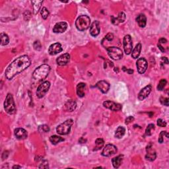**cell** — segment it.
Returning <instances> with one entry per match:
<instances>
[{
    "instance_id": "6da1fadb",
    "label": "cell",
    "mask_w": 169,
    "mask_h": 169,
    "mask_svg": "<svg viewBox=\"0 0 169 169\" xmlns=\"http://www.w3.org/2000/svg\"><path fill=\"white\" fill-rule=\"evenodd\" d=\"M31 61L29 57L23 55L19 57L9 65L5 72L7 79L11 80L15 76L25 71L30 66Z\"/></svg>"
},
{
    "instance_id": "7a4b0ae2",
    "label": "cell",
    "mask_w": 169,
    "mask_h": 169,
    "mask_svg": "<svg viewBox=\"0 0 169 169\" xmlns=\"http://www.w3.org/2000/svg\"><path fill=\"white\" fill-rule=\"evenodd\" d=\"M50 67L47 64L41 65L38 67L33 74V77L35 80L41 81L45 79L48 76L49 73L50 71Z\"/></svg>"
},
{
    "instance_id": "3957f363",
    "label": "cell",
    "mask_w": 169,
    "mask_h": 169,
    "mask_svg": "<svg viewBox=\"0 0 169 169\" xmlns=\"http://www.w3.org/2000/svg\"><path fill=\"white\" fill-rule=\"evenodd\" d=\"M75 26L80 31L86 30L91 26V19L87 15H81L77 18L75 21Z\"/></svg>"
},
{
    "instance_id": "277c9868",
    "label": "cell",
    "mask_w": 169,
    "mask_h": 169,
    "mask_svg": "<svg viewBox=\"0 0 169 169\" xmlns=\"http://www.w3.org/2000/svg\"><path fill=\"white\" fill-rule=\"evenodd\" d=\"M4 109L9 114H14L16 112V106L13 97L11 93H8L4 102Z\"/></svg>"
},
{
    "instance_id": "5b68a950",
    "label": "cell",
    "mask_w": 169,
    "mask_h": 169,
    "mask_svg": "<svg viewBox=\"0 0 169 169\" xmlns=\"http://www.w3.org/2000/svg\"><path fill=\"white\" fill-rule=\"evenodd\" d=\"M73 124H74V121H73L72 119L67 120L64 123L61 124L57 127V133L59 135H62V136L68 134L70 132V130H71V128Z\"/></svg>"
},
{
    "instance_id": "8992f818",
    "label": "cell",
    "mask_w": 169,
    "mask_h": 169,
    "mask_svg": "<svg viewBox=\"0 0 169 169\" xmlns=\"http://www.w3.org/2000/svg\"><path fill=\"white\" fill-rule=\"evenodd\" d=\"M109 57L114 60H120L123 57V52L120 48L115 46L106 48Z\"/></svg>"
},
{
    "instance_id": "52a82bcc",
    "label": "cell",
    "mask_w": 169,
    "mask_h": 169,
    "mask_svg": "<svg viewBox=\"0 0 169 169\" xmlns=\"http://www.w3.org/2000/svg\"><path fill=\"white\" fill-rule=\"evenodd\" d=\"M50 87V83L49 81H45L39 85L37 91H36V96L39 98H42L45 97L46 93H48Z\"/></svg>"
},
{
    "instance_id": "ba28073f",
    "label": "cell",
    "mask_w": 169,
    "mask_h": 169,
    "mask_svg": "<svg viewBox=\"0 0 169 169\" xmlns=\"http://www.w3.org/2000/svg\"><path fill=\"white\" fill-rule=\"evenodd\" d=\"M123 45L124 52L127 55H129V54L132 53V48H133V44H132V39L130 35H127L124 36Z\"/></svg>"
},
{
    "instance_id": "9c48e42d",
    "label": "cell",
    "mask_w": 169,
    "mask_h": 169,
    "mask_svg": "<svg viewBox=\"0 0 169 169\" xmlns=\"http://www.w3.org/2000/svg\"><path fill=\"white\" fill-rule=\"evenodd\" d=\"M118 151L117 147L112 144L106 145L103 149L102 152V155L104 157H110V156L115 155Z\"/></svg>"
},
{
    "instance_id": "30bf717a",
    "label": "cell",
    "mask_w": 169,
    "mask_h": 169,
    "mask_svg": "<svg viewBox=\"0 0 169 169\" xmlns=\"http://www.w3.org/2000/svg\"><path fill=\"white\" fill-rule=\"evenodd\" d=\"M147 62L144 58H139L136 62L137 71L139 74H144L147 69Z\"/></svg>"
},
{
    "instance_id": "8fae6325",
    "label": "cell",
    "mask_w": 169,
    "mask_h": 169,
    "mask_svg": "<svg viewBox=\"0 0 169 169\" xmlns=\"http://www.w3.org/2000/svg\"><path fill=\"white\" fill-rule=\"evenodd\" d=\"M104 107L108 108L112 111H120L122 110V105L118 103H116L113 101L106 100L103 103Z\"/></svg>"
},
{
    "instance_id": "7c38bea8",
    "label": "cell",
    "mask_w": 169,
    "mask_h": 169,
    "mask_svg": "<svg viewBox=\"0 0 169 169\" xmlns=\"http://www.w3.org/2000/svg\"><path fill=\"white\" fill-rule=\"evenodd\" d=\"M62 50H63V48H62L61 44L56 42L50 45L48 48V53L51 56H54L62 52Z\"/></svg>"
},
{
    "instance_id": "4fadbf2b",
    "label": "cell",
    "mask_w": 169,
    "mask_h": 169,
    "mask_svg": "<svg viewBox=\"0 0 169 169\" xmlns=\"http://www.w3.org/2000/svg\"><path fill=\"white\" fill-rule=\"evenodd\" d=\"M152 86L151 85H148L146 87H145L144 89H142L138 95V99L139 100H144L145 98L148 97V96L151 92Z\"/></svg>"
},
{
    "instance_id": "5bb4252c",
    "label": "cell",
    "mask_w": 169,
    "mask_h": 169,
    "mask_svg": "<svg viewBox=\"0 0 169 169\" xmlns=\"http://www.w3.org/2000/svg\"><path fill=\"white\" fill-rule=\"evenodd\" d=\"M147 154L145 155L146 160L149 161H154L157 158V154L154 150L152 149V144H150L146 147Z\"/></svg>"
},
{
    "instance_id": "9a60e30c",
    "label": "cell",
    "mask_w": 169,
    "mask_h": 169,
    "mask_svg": "<svg viewBox=\"0 0 169 169\" xmlns=\"http://www.w3.org/2000/svg\"><path fill=\"white\" fill-rule=\"evenodd\" d=\"M100 23L98 21L92 23V25L90 26V34L93 36H97L100 34Z\"/></svg>"
},
{
    "instance_id": "2e32d148",
    "label": "cell",
    "mask_w": 169,
    "mask_h": 169,
    "mask_svg": "<svg viewBox=\"0 0 169 169\" xmlns=\"http://www.w3.org/2000/svg\"><path fill=\"white\" fill-rule=\"evenodd\" d=\"M67 24L66 22H59L56 23L53 28L54 33H63L67 30Z\"/></svg>"
},
{
    "instance_id": "e0dca14e",
    "label": "cell",
    "mask_w": 169,
    "mask_h": 169,
    "mask_svg": "<svg viewBox=\"0 0 169 169\" xmlns=\"http://www.w3.org/2000/svg\"><path fill=\"white\" fill-rule=\"evenodd\" d=\"M126 14H125L124 12H120V13H119L118 15L116 17L114 16H111L110 19H111V22L113 25H118L120 24V23H124L125 21V20H126Z\"/></svg>"
},
{
    "instance_id": "ac0fdd59",
    "label": "cell",
    "mask_w": 169,
    "mask_h": 169,
    "mask_svg": "<svg viewBox=\"0 0 169 169\" xmlns=\"http://www.w3.org/2000/svg\"><path fill=\"white\" fill-rule=\"evenodd\" d=\"M96 87H97L98 89H99L101 92L103 93H108V91L110 89V84L108 82H106V81H98L97 85H96Z\"/></svg>"
},
{
    "instance_id": "d6986e66",
    "label": "cell",
    "mask_w": 169,
    "mask_h": 169,
    "mask_svg": "<svg viewBox=\"0 0 169 169\" xmlns=\"http://www.w3.org/2000/svg\"><path fill=\"white\" fill-rule=\"evenodd\" d=\"M70 59V56L69 54L66 53L64 54H62L60 56H59L56 59V62L59 66H66L67 64H68Z\"/></svg>"
},
{
    "instance_id": "ffe728a7",
    "label": "cell",
    "mask_w": 169,
    "mask_h": 169,
    "mask_svg": "<svg viewBox=\"0 0 169 169\" xmlns=\"http://www.w3.org/2000/svg\"><path fill=\"white\" fill-rule=\"evenodd\" d=\"M14 134L18 139H25L28 136L27 132L23 128H17L15 129Z\"/></svg>"
},
{
    "instance_id": "44dd1931",
    "label": "cell",
    "mask_w": 169,
    "mask_h": 169,
    "mask_svg": "<svg viewBox=\"0 0 169 169\" xmlns=\"http://www.w3.org/2000/svg\"><path fill=\"white\" fill-rule=\"evenodd\" d=\"M85 90H86V84L84 83H79L77 86V95L79 97H85Z\"/></svg>"
},
{
    "instance_id": "7402d4cb",
    "label": "cell",
    "mask_w": 169,
    "mask_h": 169,
    "mask_svg": "<svg viewBox=\"0 0 169 169\" xmlns=\"http://www.w3.org/2000/svg\"><path fill=\"white\" fill-rule=\"evenodd\" d=\"M136 21L138 24L139 27L141 28H144L147 24V18L144 14H139L136 18Z\"/></svg>"
},
{
    "instance_id": "603a6c76",
    "label": "cell",
    "mask_w": 169,
    "mask_h": 169,
    "mask_svg": "<svg viewBox=\"0 0 169 169\" xmlns=\"http://www.w3.org/2000/svg\"><path fill=\"white\" fill-rule=\"evenodd\" d=\"M76 107H77L76 103L72 100H69L66 103L64 108L67 112H73L75 110Z\"/></svg>"
},
{
    "instance_id": "cb8c5ba5",
    "label": "cell",
    "mask_w": 169,
    "mask_h": 169,
    "mask_svg": "<svg viewBox=\"0 0 169 169\" xmlns=\"http://www.w3.org/2000/svg\"><path fill=\"white\" fill-rule=\"evenodd\" d=\"M123 157L124 155H120L112 159V165L114 168H118L120 166L122 161H123Z\"/></svg>"
},
{
    "instance_id": "d4e9b609",
    "label": "cell",
    "mask_w": 169,
    "mask_h": 169,
    "mask_svg": "<svg viewBox=\"0 0 169 169\" xmlns=\"http://www.w3.org/2000/svg\"><path fill=\"white\" fill-rule=\"evenodd\" d=\"M141 43H138L136 45V47L134 48V49L132 51V57L134 59H137L139 58V56L140 55V53H141Z\"/></svg>"
},
{
    "instance_id": "484cf974",
    "label": "cell",
    "mask_w": 169,
    "mask_h": 169,
    "mask_svg": "<svg viewBox=\"0 0 169 169\" xmlns=\"http://www.w3.org/2000/svg\"><path fill=\"white\" fill-rule=\"evenodd\" d=\"M31 3L33 4V13L36 15L40 11L41 8V6L43 3V1H32Z\"/></svg>"
},
{
    "instance_id": "4316f807",
    "label": "cell",
    "mask_w": 169,
    "mask_h": 169,
    "mask_svg": "<svg viewBox=\"0 0 169 169\" xmlns=\"http://www.w3.org/2000/svg\"><path fill=\"white\" fill-rule=\"evenodd\" d=\"M125 133H126V129H125L124 127L119 126L118 128L116 129L115 134H114V136H115L116 138L121 139L125 135Z\"/></svg>"
},
{
    "instance_id": "83f0119b",
    "label": "cell",
    "mask_w": 169,
    "mask_h": 169,
    "mask_svg": "<svg viewBox=\"0 0 169 169\" xmlns=\"http://www.w3.org/2000/svg\"><path fill=\"white\" fill-rule=\"evenodd\" d=\"M105 144V141L102 138H98L96 139L95 141V149H93L94 151H97L100 150L101 148L104 146Z\"/></svg>"
},
{
    "instance_id": "f1b7e54d",
    "label": "cell",
    "mask_w": 169,
    "mask_h": 169,
    "mask_svg": "<svg viewBox=\"0 0 169 169\" xmlns=\"http://www.w3.org/2000/svg\"><path fill=\"white\" fill-rule=\"evenodd\" d=\"M50 141L53 145H57L59 143L64 141V139L58 136H52L50 137Z\"/></svg>"
},
{
    "instance_id": "f546056e",
    "label": "cell",
    "mask_w": 169,
    "mask_h": 169,
    "mask_svg": "<svg viewBox=\"0 0 169 169\" xmlns=\"http://www.w3.org/2000/svg\"><path fill=\"white\" fill-rule=\"evenodd\" d=\"M9 42V36H7L6 33H1V46H6Z\"/></svg>"
},
{
    "instance_id": "4dcf8cb0",
    "label": "cell",
    "mask_w": 169,
    "mask_h": 169,
    "mask_svg": "<svg viewBox=\"0 0 169 169\" xmlns=\"http://www.w3.org/2000/svg\"><path fill=\"white\" fill-rule=\"evenodd\" d=\"M155 129V125L153 124H151L149 125H148L147 128H146V130H145V134H146V136H150L152 135V132L153 130H154Z\"/></svg>"
},
{
    "instance_id": "1f68e13d",
    "label": "cell",
    "mask_w": 169,
    "mask_h": 169,
    "mask_svg": "<svg viewBox=\"0 0 169 169\" xmlns=\"http://www.w3.org/2000/svg\"><path fill=\"white\" fill-rule=\"evenodd\" d=\"M38 130L40 133H46V132L50 131V128L47 125H41V126L38 127Z\"/></svg>"
},
{
    "instance_id": "d6a6232c",
    "label": "cell",
    "mask_w": 169,
    "mask_h": 169,
    "mask_svg": "<svg viewBox=\"0 0 169 169\" xmlns=\"http://www.w3.org/2000/svg\"><path fill=\"white\" fill-rule=\"evenodd\" d=\"M166 83H167V81H166L165 79H161L158 84L157 89L158 91H163L164 89V88L165 87Z\"/></svg>"
},
{
    "instance_id": "836d02e7",
    "label": "cell",
    "mask_w": 169,
    "mask_h": 169,
    "mask_svg": "<svg viewBox=\"0 0 169 169\" xmlns=\"http://www.w3.org/2000/svg\"><path fill=\"white\" fill-rule=\"evenodd\" d=\"M41 16L42 17L43 19L46 20L49 16V11L46 7H42V9L40 11Z\"/></svg>"
},
{
    "instance_id": "e575fe53",
    "label": "cell",
    "mask_w": 169,
    "mask_h": 169,
    "mask_svg": "<svg viewBox=\"0 0 169 169\" xmlns=\"http://www.w3.org/2000/svg\"><path fill=\"white\" fill-rule=\"evenodd\" d=\"M164 136H166V137L168 138V134L166 132V131H162L161 132V134L159 135V137H158V143H160V144H163L164 142Z\"/></svg>"
},
{
    "instance_id": "d590c367",
    "label": "cell",
    "mask_w": 169,
    "mask_h": 169,
    "mask_svg": "<svg viewBox=\"0 0 169 169\" xmlns=\"http://www.w3.org/2000/svg\"><path fill=\"white\" fill-rule=\"evenodd\" d=\"M160 101H161V103L162 104V105H165L166 106H168L169 105V99L168 98H165V97H161L160 98Z\"/></svg>"
},
{
    "instance_id": "8d00e7d4",
    "label": "cell",
    "mask_w": 169,
    "mask_h": 169,
    "mask_svg": "<svg viewBox=\"0 0 169 169\" xmlns=\"http://www.w3.org/2000/svg\"><path fill=\"white\" fill-rule=\"evenodd\" d=\"M157 125L159 127H162V128H165L166 126V122L164 121L162 119H158L157 120Z\"/></svg>"
},
{
    "instance_id": "74e56055",
    "label": "cell",
    "mask_w": 169,
    "mask_h": 169,
    "mask_svg": "<svg viewBox=\"0 0 169 169\" xmlns=\"http://www.w3.org/2000/svg\"><path fill=\"white\" fill-rule=\"evenodd\" d=\"M34 48L36 50H41V44L39 41H35L34 43Z\"/></svg>"
},
{
    "instance_id": "f35d334b",
    "label": "cell",
    "mask_w": 169,
    "mask_h": 169,
    "mask_svg": "<svg viewBox=\"0 0 169 169\" xmlns=\"http://www.w3.org/2000/svg\"><path fill=\"white\" fill-rule=\"evenodd\" d=\"M134 120V117L132 116H129L128 117H127L126 120H125V124H126V125H128L130 123H132V122H133Z\"/></svg>"
},
{
    "instance_id": "ab89813d",
    "label": "cell",
    "mask_w": 169,
    "mask_h": 169,
    "mask_svg": "<svg viewBox=\"0 0 169 169\" xmlns=\"http://www.w3.org/2000/svg\"><path fill=\"white\" fill-rule=\"evenodd\" d=\"M31 17V13L29 11H26L24 13V19L25 21H28Z\"/></svg>"
},
{
    "instance_id": "60d3db41",
    "label": "cell",
    "mask_w": 169,
    "mask_h": 169,
    "mask_svg": "<svg viewBox=\"0 0 169 169\" xmlns=\"http://www.w3.org/2000/svg\"><path fill=\"white\" fill-rule=\"evenodd\" d=\"M114 36L112 33H108L105 36V40H106L108 41H112L114 39Z\"/></svg>"
},
{
    "instance_id": "b9f144b4",
    "label": "cell",
    "mask_w": 169,
    "mask_h": 169,
    "mask_svg": "<svg viewBox=\"0 0 169 169\" xmlns=\"http://www.w3.org/2000/svg\"><path fill=\"white\" fill-rule=\"evenodd\" d=\"M40 168H48V163L46 161H45L44 162L41 164V165L38 166Z\"/></svg>"
},
{
    "instance_id": "7bdbcfd3",
    "label": "cell",
    "mask_w": 169,
    "mask_h": 169,
    "mask_svg": "<svg viewBox=\"0 0 169 169\" xmlns=\"http://www.w3.org/2000/svg\"><path fill=\"white\" fill-rule=\"evenodd\" d=\"M167 42V40H166L165 38H160V40H159V41H158V44H160V45H163V44H165V43H166Z\"/></svg>"
},
{
    "instance_id": "ee69618b",
    "label": "cell",
    "mask_w": 169,
    "mask_h": 169,
    "mask_svg": "<svg viewBox=\"0 0 169 169\" xmlns=\"http://www.w3.org/2000/svg\"><path fill=\"white\" fill-rule=\"evenodd\" d=\"M8 155H9V152L7 151H4V153H3V155H2V158H3V160H4L5 158H7V157H8Z\"/></svg>"
},
{
    "instance_id": "f6af8a7d",
    "label": "cell",
    "mask_w": 169,
    "mask_h": 169,
    "mask_svg": "<svg viewBox=\"0 0 169 169\" xmlns=\"http://www.w3.org/2000/svg\"><path fill=\"white\" fill-rule=\"evenodd\" d=\"M123 69L124 71H126V72H128V74H133V72H134V70H133V69H125L124 67H123V69Z\"/></svg>"
},
{
    "instance_id": "bcb514c9",
    "label": "cell",
    "mask_w": 169,
    "mask_h": 169,
    "mask_svg": "<svg viewBox=\"0 0 169 169\" xmlns=\"http://www.w3.org/2000/svg\"><path fill=\"white\" fill-rule=\"evenodd\" d=\"M157 46H158V48H159V50L162 52H165V48H164V47L162 45H160V44H158Z\"/></svg>"
},
{
    "instance_id": "7dc6e473",
    "label": "cell",
    "mask_w": 169,
    "mask_h": 169,
    "mask_svg": "<svg viewBox=\"0 0 169 169\" xmlns=\"http://www.w3.org/2000/svg\"><path fill=\"white\" fill-rule=\"evenodd\" d=\"M162 62H164V63H165L166 64H168V58H166V57H163L162 58Z\"/></svg>"
},
{
    "instance_id": "c3c4849f",
    "label": "cell",
    "mask_w": 169,
    "mask_h": 169,
    "mask_svg": "<svg viewBox=\"0 0 169 169\" xmlns=\"http://www.w3.org/2000/svg\"><path fill=\"white\" fill-rule=\"evenodd\" d=\"M79 142L80 143V144H83V143L86 142V140H83V137H81V138L79 140Z\"/></svg>"
},
{
    "instance_id": "681fc988",
    "label": "cell",
    "mask_w": 169,
    "mask_h": 169,
    "mask_svg": "<svg viewBox=\"0 0 169 169\" xmlns=\"http://www.w3.org/2000/svg\"><path fill=\"white\" fill-rule=\"evenodd\" d=\"M21 168V166H17V165H15L13 166V168Z\"/></svg>"
}]
</instances>
